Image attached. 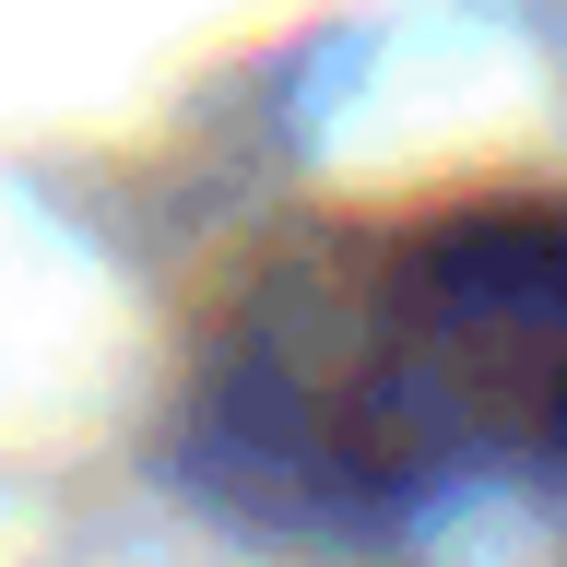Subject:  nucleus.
Masks as SVG:
<instances>
[{
	"instance_id": "obj_1",
	"label": "nucleus",
	"mask_w": 567,
	"mask_h": 567,
	"mask_svg": "<svg viewBox=\"0 0 567 567\" xmlns=\"http://www.w3.org/2000/svg\"><path fill=\"white\" fill-rule=\"evenodd\" d=\"M402 379L461 450L567 461V213L437 225L402 284Z\"/></svg>"
}]
</instances>
